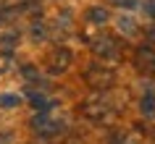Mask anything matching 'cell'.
<instances>
[{"instance_id":"6da1fadb","label":"cell","mask_w":155,"mask_h":144,"mask_svg":"<svg viewBox=\"0 0 155 144\" xmlns=\"http://www.w3.org/2000/svg\"><path fill=\"white\" fill-rule=\"evenodd\" d=\"M68 60H71V55H68V53H55V58H53V73H61L66 68V66H68Z\"/></svg>"},{"instance_id":"7a4b0ae2","label":"cell","mask_w":155,"mask_h":144,"mask_svg":"<svg viewBox=\"0 0 155 144\" xmlns=\"http://www.w3.org/2000/svg\"><path fill=\"white\" fill-rule=\"evenodd\" d=\"M142 113H145V115H155V97L153 94H147L145 100H142Z\"/></svg>"},{"instance_id":"3957f363","label":"cell","mask_w":155,"mask_h":144,"mask_svg":"<svg viewBox=\"0 0 155 144\" xmlns=\"http://www.w3.org/2000/svg\"><path fill=\"white\" fill-rule=\"evenodd\" d=\"M105 18H108V13H105L103 8H92V11H90V21H95V24H103Z\"/></svg>"},{"instance_id":"277c9868","label":"cell","mask_w":155,"mask_h":144,"mask_svg":"<svg viewBox=\"0 0 155 144\" xmlns=\"http://www.w3.org/2000/svg\"><path fill=\"white\" fill-rule=\"evenodd\" d=\"M95 47H97V53H105V55H113V42H110V40H100L97 45H95Z\"/></svg>"},{"instance_id":"5b68a950","label":"cell","mask_w":155,"mask_h":144,"mask_svg":"<svg viewBox=\"0 0 155 144\" xmlns=\"http://www.w3.org/2000/svg\"><path fill=\"white\" fill-rule=\"evenodd\" d=\"M0 102H3V105H16L18 100H16V97H3V100H0Z\"/></svg>"},{"instance_id":"8992f818","label":"cell","mask_w":155,"mask_h":144,"mask_svg":"<svg viewBox=\"0 0 155 144\" xmlns=\"http://www.w3.org/2000/svg\"><path fill=\"white\" fill-rule=\"evenodd\" d=\"M147 13H153V16H155V3H147Z\"/></svg>"},{"instance_id":"52a82bcc","label":"cell","mask_w":155,"mask_h":144,"mask_svg":"<svg viewBox=\"0 0 155 144\" xmlns=\"http://www.w3.org/2000/svg\"><path fill=\"white\" fill-rule=\"evenodd\" d=\"M150 40H155V29H150Z\"/></svg>"}]
</instances>
